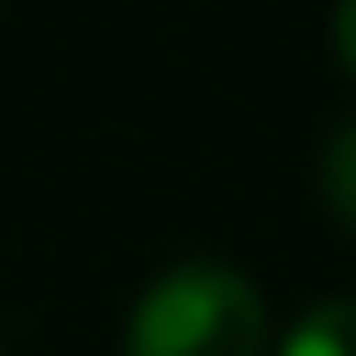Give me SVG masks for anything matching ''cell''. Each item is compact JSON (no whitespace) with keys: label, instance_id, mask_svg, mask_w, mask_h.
Here are the masks:
<instances>
[{"label":"cell","instance_id":"3","mask_svg":"<svg viewBox=\"0 0 356 356\" xmlns=\"http://www.w3.org/2000/svg\"><path fill=\"white\" fill-rule=\"evenodd\" d=\"M320 189H327V211L356 233V124H349V131H334L327 168H320Z\"/></svg>","mask_w":356,"mask_h":356},{"label":"cell","instance_id":"4","mask_svg":"<svg viewBox=\"0 0 356 356\" xmlns=\"http://www.w3.org/2000/svg\"><path fill=\"white\" fill-rule=\"evenodd\" d=\"M334 58H342L349 80H356V0H342V8H334Z\"/></svg>","mask_w":356,"mask_h":356},{"label":"cell","instance_id":"2","mask_svg":"<svg viewBox=\"0 0 356 356\" xmlns=\"http://www.w3.org/2000/svg\"><path fill=\"white\" fill-rule=\"evenodd\" d=\"M277 356H356V298H327L284 334Z\"/></svg>","mask_w":356,"mask_h":356},{"label":"cell","instance_id":"1","mask_svg":"<svg viewBox=\"0 0 356 356\" xmlns=\"http://www.w3.org/2000/svg\"><path fill=\"white\" fill-rule=\"evenodd\" d=\"M269 349V305L240 269L182 262L138 298L124 356H262Z\"/></svg>","mask_w":356,"mask_h":356}]
</instances>
